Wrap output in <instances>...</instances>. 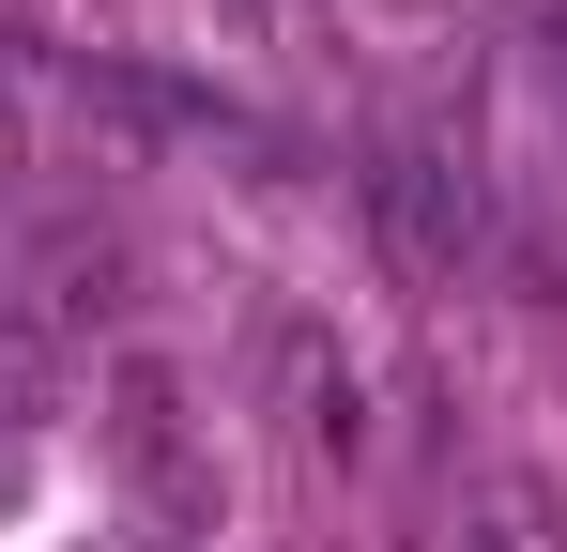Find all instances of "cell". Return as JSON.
Segmentation results:
<instances>
[{"label":"cell","instance_id":"obj_1","mask_svg":"<svg viewBox=\"0 0 567 552\" xmlns=\"http://www.w3.org/2000/svg\"><path fill=\"white\" fill-rule=\"evenodd\" d=\"M369 215H383V246L414 276H461L475 246H491V200H475V170L445 154V139H383L369 154Z\"/></svg>","mask_w":567,"mask_h":552},{"label":"cell","instance_id":"obj_2","mask_svg":"<svg viewBox=\"0 0 567 552\" xmlns=\"http://www.w3.org/2000/svg\"><path fill=\"white\" fill-rule=\"evenodd\" d=\"M107 446H123V476H138V491H154V522H215V476H199L185 460V384H169V368H123V415H107Z\"/></svg>","mask_w":567,"mask_h":552},{"label":"cell","instance_id":"obj_3","mask_svg":"<svg viewBox=\"0 0 567 552\" xmlns=\"http://www.w3.org/2000/svg\"><path fill=\"white\" fill-rule=\"evenodd\" d=\"M16 154H31V139H16V92H0V184H16Z\"/></svg>","mask_w":567,"mask_h":552}]
</instances>
